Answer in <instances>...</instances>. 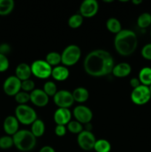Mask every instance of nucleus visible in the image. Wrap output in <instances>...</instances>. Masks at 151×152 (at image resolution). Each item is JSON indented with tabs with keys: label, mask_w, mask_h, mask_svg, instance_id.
<instances>
[{
	"label": "nucleus",
	"mask_w": 151,
	"mask_h": 152,
	"mask_svg": "<svg viewBox=\"0 0 151 152\" xmlns=\"http://www.w3.org/2000/svg\"><path fill=\"white\" fill-rule=\"evenodd\" d=\"M114 67L113 58L105 50L90 52L84 61V71L92 77H103L112 73Z\"/></svg>",
	"instance_id": "f257e3e1"
},
{
	"label": "nucleus",
	"mask_w": 151,
	"mask_h": 152,
	"mask_svg": "<svg viewBox=\"0 0 151 152\" xmlns=\"http://www.w3.org/2000/svg\"><path fill=\"white\" fill-rule=\"evenodd\" d=\"M137 45V36L131 30H121L114 39L115 50L121 56H127L131 55L136 50Z\"/></svg>",
	"instance_id": "f03ea898"
},
{
	"label": "nucleus",
	"mask_w": 151,
	"mask_h": 152,
	"mask_svg": "<svg viewBox=\"0 0 151 152\" xmlns=\"http://www.w3.org/2000/svg\"><path fill=\"white\" fill-rule=\"evenodd\" d=\"M13 144L21 151H30L34 148L36 144V137L30 131L19 130L13 136Z\"/></svg>",
	"instance_id": "7ed1b4c3"
},
{
	"label": "nucleus",
	"mask_w": 151,
	"mask_h": 152,
	"mask_svg": "<svg viewBox=\"0 0 151 152\" xmlns=\"http://www.w3.org/2000/svg\"><path fill=\"white\" fill-rule=\"evenodd\" d=\"M15 117L23 125H32L37 120L36 111L28 105H19L15 110Z\"/></svg>",
	"instance_id": "20e7f679"
},
{
	"label": "nucleus",
	"mask_w": 151,
	"mask_h": 152,
	"mask_svg": "<svg viewBox=\"0 0 151 152\" xmlns=\"http://www.w3.org/2000/svg\"><path fill=\"white\" fill-rule=\"evenodd\" d=\"M81 51L78 46L76 45H70L65 48L62 56V63L66 66H73L78 62L81 57Z\"/></svg>",
	"instance_id": "39448f33"
},
{
	"label": "nucleus",
	"mask_w": 151,
	"mask_h": 152,
	"mask_svg": "<svg viewBox=\"0 0 151 152\" xmlns=\"http://www.w3.org/2000/svg\"><path fill=\"white\" fill-rule=\"evenodd\" d=\"M132 102L138 105H142L147 103L151 99V93L148 86L141 85L133 89L130 94Z\"/></svg>",
	"instance_id": "423d86ee"
},
{
	"label": "nucleus",
	"mask_w": 151,
	"mask_h": 152,
	"mask_svg": "<svg viewBox=\"0 0 151 152\" xmlns=\"http://www.w3.org/2000/svg\"><path fill=\"white\" fill-rule=\"evenodd\" d=\"M31 72L38 79H47L51 76L52 67L42 59H38L34 61L30 65Z\"/></svg>",
	"instance_id": "0eeeda50"
},
{
	"label": "nucleus",
	"mask_w": 151,
	"mask_h": 152,
	"mask_svg": "<svg viewBox=\"0 0 151 152\" xmlns=\"http://www.w3.org/2000/svg\"><path fill=\"white\" fill-rule=\"evenodd\" d=\"M96 137L90 131H82L77 137V142L81 149L84 151H91L96 143Z\"/></svg>",
	"instance_id": "6e6552de"
},
{
	"label": "nucleus",
	"mask_w": 151,
	"mask_h": 152,
	"mask_svg": "<svg viewBox=\"0 0 151 152\" xmlns=\"http://www.w3.org/2000/svg\"><path fill=\"white\" fill-rule=\"evenodd\" d=\"M53 101L59 108H69L74 102L72 93L67 90L58 91L53 96Z\"/></svg>",
	"instance_id": "1a4fd4ad"
},
{
	"label": "nucleus",
	"mask_w": 151,
	"mask_h": 152,
	"mask_svg": "<svg viewBox=\"0 0 151 152\" xmlns=\"http://www.w3.org/2000/svg\"><path fill=\"white\" fill-rule=\"evenodd\" d=\"M21 86V80H19L16 76H10L3 83V90L7 96H15L20 91Z\"/></svg>",
	"instance_id": "9d476101"
},
{
	"label": "nucleus",
	"mask_w": 151,
	"mask_h": 152,
	"mask_svg": "<svg viewBox=\"0 0 151 152\" xmlns=\"http://www.w3.org/2000/svg\"><path fill=\"white\" fill-rule=\"evenodd\" d=\"M74 117L76 121L79 122L81 124H87L90 123L93 119V112L91 110L84 105H78L73 109Z\"/></svg>",
	"instance_id": "9b49d317"
},
{
	"label": "nucleus",
	"mask_w": 151,
	"mask_h": 152,
	"mask_svg": "<svg viewBox=\"0 0 151 152\" xmlns=\"http://www.w3.org/2000/svg\"><path fill=\"white\" fill-rule=\"evenodd\" d=\"M99 10V4L96 0H84L79 7V13L82 17L94 16Z\"/></svg>",
	"instance_id": "f8f14e48"
},
{
	"label": "nucleus",
	"mask_w": 151,
	"mask_h": 152,
	"mask_svg": "<svg viewBox=\"0 0 151 152\" xmlns=\"http://www.w3.org/2000/svg\"><path fill=\"white\" fill-rule=\"evenodd\" d=\"M30 101L37 107H44L49 102V96L43 89H34L30 94Z\"/></svg>",
	"instance_id": "ddd939ff"
},
{
	"label": "nucleus",
	"mask_w": 151,
	"mask_h": 152,
	"mask_svg": "<svg viewBox=\"0 0 151 152\" xmlns=\"http://www.w3.org/2000/svg\"><path fill=\"white\" fill-rule=\"evenodd\" d=\"M71 114L69 108H59L54 113L53 119L55 123L57 125H68L71 121Z\"/></svg>",
	"instance_id": "4468645a"
},
{
	"label": "nucleus",
	"mask_w": 151,
	"mask_h": 152,
	"mask_svg": "<svg viewBox=\"0 0 151 152\" xmlns=\"http://www.w3.org/2000/svg\"><path fill=\"white\" fill-rule=\"evenodd\" d=\"M19 121L15 116H8L3 123V129L8 136L13 137L19 131Z\"/></svg>",
	"instance_id": "2eb2a0df"
},
{
	"label": "nucleus",
	"mask_w": 151,
	"mask_h": 152,
	"mask_svg": "<svg viewBox=\"0 0 151 152\" xmlns=\"http://www.w3.org/2000/svg\"><path fill=\"white\" fill-rule=\"evenodd\" d=\"M131 66L127 62H121L118 65H114L112 74L115 77L123 78L126 77L131 73Z\"/></svg>",
	"instance_id": "dca6fc26"
},
{
	"label": "nucleus",
	"mask_w": 151,
	"mask_h": 152,
	"mask_svg": "<svg viewBox=\"0 0 151 152\" xmlns=\"http://www.w3.org/2000/svg\"><path fill=\"white\" fill-rule=\"evenodd\" d=\"M16 77L21 81L29 80L32 72L30 65L26 63H20L16 68Z\"/></svg>",
	"instance_id": "f3484780"
},
{
	"label": "nucleus",
	"mask_w": 151,
	"mask_h": 152,
	"mask_svg": "<svg viewBox=\"0 0 151 152\" xmlns=\"http://www.w3.org/2000/svg\"><path fill=\"white\" fill-rule=\"evenodd\" d=\"M69 70L65 66L58 65L52 69V77L57 81H65L69 77Z\"/></svg>",
	"instance_id": "a211bd4d"
},
{
	"label": "nucleus",
	"mask_w": 151,
	"mask_h": 152,
	"mask_svg": "<svg viewBox=\"0 0 151 152\" xmlns=\"http://www.w3.org/2000/svg\"><path fill=\"white\" fill-rule=\"evenodd\" d=\"M74 101L79 103L86 102L89 98V92L85 88L78 87L76 88L72 93Z\"/></svg>",
	"instance_id": "6ab92c4d"
},
{
	"label": "nucleus",
	"mask_w": 151,
	"mask_h": 152,
	"mask_svg": "<svg viewBox=\"0 0 151 152\" xmlns=\"http://www.w3.org/2000/svg\"><path fill=\"white\" fill-rule=\"evenodd\" d=\"M139 80L141 84L149 87L151 85V68L144 67L139 71Z\"/></svg>",
	"instance_id": "aec40b11"
},
{
	"label": "nucleus",
	"mask_w": 151,
	"mask_h": 152,
	"mask_svg": "<svg viewBox=\"0 0 151 152\" xmlns=\"http://www.w3.org/2000/svg\"><path fill=\"white\" fill-rule=\"evenodd\" d=\"M31 132L36 137H40L44 134L45 132V126L44 122L41 120L37 119L32 125H31Z\"/></svg>",
	"instance_id": "412c9836"
},
{
	"label": "nucleus",
	"mask_w": 151,
	"mask_h": 152,
	"mask_svg": "<svg viewBox=\"0 0 151 152\" xmlns=\"http://www.w3.org/2000/svg\"><path fill=\"white\" fill-rule=\"evenodd\" d=\"M14 1L13 0H0V16H6L13 11Z\"/></svg>",
	"instance_id": "4be33fe9"
},
{
	"label": "nucleus",
	"mask_w": 151,
	"mask_h": 152,
	"mask_svg": "<svg viewBox=\"0 0 151 152\" xmlns=\"http://www.w3.org/2000/svg\"><path fill=\"white\" fill-rule=\"evenodd\" d=\"M107 28L113 34H118L121 31V25L119 21L115 18H110L106 23Z\"/></svg>",
	"instance_id": "5701e85b"
},
{
	"label": "nucleus",
	"mask_w": 151,
	"mask_h": 152,
	"mask_svg": "<svg viewBox=\"0 0 151 152\" xmlns=\"http://www.w3.org/2000/svg\"><path fill=\"white\" fill-rule=\"evenodd\" d=\"M46 62L50 65V66H58L60 62H62V56L61 54L58 52H50L46 56Z\"/></svg>",
	"instance_id": "b1692460"
},
{
	"label": "nucleus",
	"mask_w": 151,
	"mask_h": 152,
	"mask_svg": "<svg viewBox=\"0 0 151 152\" xmlns=\"http://www.w3.org/2000/svg\"><path fill=\"white\" fill-rule=\"evenodd\" d=\"M93 149L96 152H110L111 150V145L106 140H98L96 141Z\"/></svg>",
	"instance_id": "393cba45"
},
{
	"label": "nucleus",
	"mask_w": 151,
	"mask_h": 152,
	"mask_svg": "<svg viewBox=\"0 0 151 152\" xmlns=\"http://www.w3.org/2000/svg\"><path fill=\"white\" fill-rule=\"evenodd\" d=\"M137 25L141 28H146L151 25V14L149 13H143L137 19Z\"/></svg>",
	"instance_id": "a878e982"
},
{
	"label": "nucleus",
	"mask_w": 151,
	"mask_h": 152,
	"mask_svg": "<svg viewBox=\"0 0 151 152\" xmlns=\"http://www.w3.org/2000/svg\"><path fill=\"white\" fill-rule=\"evenodd\" d=\"M83 17L81 14H74L68 19V25L71 28H78L82 25Z\"/></svg>",
	"instance_id": "bb28decb"
},
{
	"label": "nucleus",
	"mask_w": 151,
	"mask_h": 152,
	"mask_svg": "<svg viewBox=\"0 0 151 152\" xmlns=\"http://www.w3.org/2000/svg\"><path fill=\"white\" fill-rule=\"evenodd\" d=\"M43 91L48 96H54V95L58 91L57 86L53 82L48 81L44 83V86H43Z\"/></svg>",
	"instance_id": "cd10ccee"
},
{
	"label": "nucleus",
	"mask_w": 151,
	"mask_h": 152,
	"mask_svg": "<svg viewBox=\"0 0 151 152\" xmlns=\"http://www.w3.org/2000/svg\"><path fill=\"white\" fill-rule=\"evenodd\" d=\"M13 145H14L13 137L4 135L0 137V148L1 149H9Z\"/></svg>",
	"instance_id": "c85d7f7f"
},
{
	"label": "nucleus",
	"mask_w": 151,
	"mask_h": 152,
	"mask_svg": "<svg viewBox=\"0 0 151 152\" xmlns=\"http://www.w3.org/2000/svg\"><path fill=\"white\" fill-rule=\"evenodd\" d=\"M68 129L73 134H80L83 131V126L79 122L76 120L70 121L68 125Z\"/></svg>",
	"instance_id": "c756f323"
},
{
	"label": "nucleus",
	"mask_w": 151,
	"mask_h": 152,
	"mask_svg": "<svg viewBox=\"0 0 151 152\" xmlns=\"http://www.w3.org/2000/svg\"><path fill=\"white\" fill-rule=\"evenodd\" d=\"M15 100L19 105H26L27 102L30 101V94L25 91H19L15 96Z\"/></svg>",
	"instance_id": "7c9ffc66"
},
{
	"label": "nucleus",
	"mask_w": 151,
	"mask_h": 152,
	"mask_svg": "<svg viewBox=\"0 0 151 152\" xmlns=\"http://www.w3.org/2000/svg\"><path fill=\"white\" fill-rule=\"evenodd\" d=\"M35 88V83L33 80H27L25 81L22 82V86H21V89L23 90V91L27 92H32L34 90Z\"/></svg>",
	"instance_id": "2f4dec72"
},
{
	"label": "nucleus",
	"mask_w": 151,
	"mask_h": 152,
	"mask_svg": "<svg viewBox=\"0 0 151 152\" xmlns=\"http://www.w3.org/2000/svg\"><path fill=\"white\" fill-rule=\"evenodd\" d=\"M9 60L7 56L0 53V72H4L9 68Z\"/></svg>",
	"instance_id": "473e14b6"
},
{
	"label": "nucleus",
	"mask_w": 151,
	"mask_h": 152,
	"mask_svg": "<svg viewBox=\"0 0 151 152\" xmlns=\"http://www.w3.org/2000/svg\"><path fill=\"white\" fill-rule=\"evenodd\" d=\"M142 56L147 60H151V43L145 45L142 49Z\"/></svg>",
	"instance_id": "72a5a7b5"
},
{
	"label": "nucleus",
	"mask_w": 151,
	"mask_h": 152,
	"mask_svg": "<svg viewBox=\"0 0 151 152\" xmlns=\"http://www.w3.org/2000/svg\"><path fill=\"white\" fill-rule=\"evenodd\" d=\"M67 129L65 126L62 125H57L55 128V134L58 137H63L66 134Z\"/></svg>",
	"instance_id": "f704fd0d"
},
{
	"label": "nucleus",
	"mask_w": 151,
	"mask_h": 152,
	"mask_svg": "<svg viewBox=\"0 0 151 152\" xmlns=\"http://www.w3.org/2000/svg\"><path fill=\"white\" fill-rule=\"evenodd\" d=\"M10 47L9 45L6 44V43H3V44L0 45V53L3 55H7V53H10Z\"/></svg>",
	"instance_id": "c9c22d12"
},
{
	"label": "nucleus",
	"mask_w": 151,
	"mask_h": 152,
	"mask_svg": "<svg viewBox=\"0 0 151 152\" xmlns=\"http://www.w3.org/2000/svg\"><path fill=\"white\" fill-rule=\"evenodd\" d=\"M130 86H131V87L133 88V89L136 88H137V87H139V86H141V85H142L141 84L140 81H139V78H136V77H135V78H132L131 80H130Z\"/></svg>",
	"instance_id": "e433bc0d"
},
{
	"label": "nucleus",
	"mask_w": 151,
	"mask_h": 152,
	"mask_svg": "<svg viewBox=\"0 0 151 152\" xmlns=\"http://www.w3.org/2000/svg\"><path fill=\"white\" fill-rule=\"evenodd\" d=\"M39 152H56L55 151L54 148L53 147L50 146V145H45V146H43L42 148L40 149Z\"/></svg>",
	"instance_id": "4c0bfd02"
},
{
	"label": "nucleus",
	"mask_w": 151,
	"mask_h": 152,
	"mask_svg": "<svg viewBox=\"0 0 151 152\" xmlns=\"http://www.w3.org/2000/svg\"><path fill=\"white\" fill-rule=\"evenodd\" d=\"M132 2H133L134 4H136V5H138V4L142 3V0H133V1H132Z\"/></svg>",
	"instance_id": "58836bf2"
},
{
	"label": "nucleus",
	"mask_w": 151,
	"mask_h": 152,
	"mask_svg": "<svg viewBox=\"0 0 151 152\" xmlns=\"http://www.w3.org/2000/svg\"><path fill=\"white\" fill-rule=\"evenodd\" d=\"M149 88H150V93H151V85L149 86Z\"/></svg>",
	"instance_id": "ea45409f"
},
{
	"label": "nucleus",
	"mask_w": 151,
	"mask_h": 152,
	"mask_svg": "<svg viewBox=\"0 0 151 152\" xmlns=\"http://www.w3.org/2000/svg\"><path fill=\"white\" fill-rule=\"evenodd\" d=\"M150 37H151V31H150Z\"/></svg>",
	"instance_id": "a19ab883"
}]
</instances>
